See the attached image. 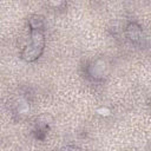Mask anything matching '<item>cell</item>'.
<instances>
[{
  "label": "cell",
  "mask_w": 151,
  "mask_h": 151,
  "mask_svg": "<svg viewBox=\"0 0 151 151\" xmlns=\"http://www.w3.org/2000/svg\"><path fill=\"white\" fill-rule=\"evenodd\" d=\"M107 72V64L104 60H97L91 67H90V73L94 78H101L106 74Z\"/></svg>",
  "instance_id": "1"
},
{
  "label": "cell",
  "mask_w": 151,
  "mask_h": 151,
  "mask_svg": "<svg viewBox=\"0 0 151 151\" xmlns=\"http://www.w3.org/2000/svg\"><path fill=\"white\" fill-rule=\"evenodd\" d=\"M97 113L100 114V116H103V117H107V116L111 114V110L109 107H106V106H101V107H99L97 110Z\"/></svg>",
  "instance_id": "2"
}]
</instances>
